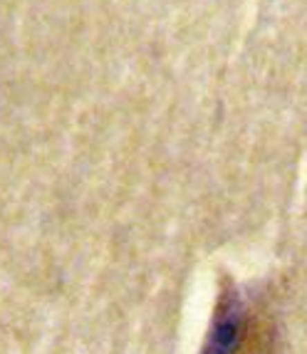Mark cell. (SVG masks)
Segmentation results:
<instances>
[{"mask_svg": "<svg viewBox=\"0 0 307 354\" xmlns=\"http://www.w3.org/2000/svg\"><path fill=\"white\" fill-rule=\"evenodd\" d=\"M201 354H275L270 315L245 305L233 283H223Z\"/></svg>", "mask_w": 307, "mask_h": 354, "instance_id": "obj_1", "label": "cell"}]
</instances>
